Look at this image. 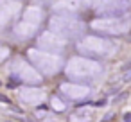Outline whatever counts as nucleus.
<instances>
[{
	"label": "nucleus",
	"mask_w": 131,
	"mask_h": 122,
	"mask_svg": "<svg viewBox=\"0 0 131 122\" xmlns=\"http://www.w3.org/2000/svg\"><path fill=\"white\" fill-rule=\"evenodd\" d=\"M77 50L83 52L90 59H101V58H110L117 52V45L101 36H84L77 43Z\"/></svg>",
	"instance_id": "obj_1"
},
{
	"label": "nucleus",
	"mask_w": 131,
	"mask_h": 122,
	"mask_svg": "<svg viewBox=\"0 0 131 122\" xmlns=\"http://www.w3.org/2000/svg\"><path fill=\"white\" fill-rule=\"evenodd\" d=\"M65 72L74 81H93L102 74V66L90 58H72Z\"/></svg>",
	"instance_id": "obj_2"
},
{
	"label": "nucleus",
	"mask_w": 131,
	"mask_h": 122,
	"mask_svg": "<svg viewBox=\"0 0 131 122\" xmlns=\"http://www.w3.org/2000/svg\"><path fill=\"white\" fill-rule=\"evenodd\" d=\"M90 27L95 32L108 34V36H122L131 29V16L126 13L122 16H106V18H95Z\"/></svg>",
	"instance_id": "obj_3"
},
{
	"label": "nucleus",
	"mask_w": 131,
	"mask_h": 122,
	"mask_svg": "<svg viewBox=\"0 0 131 122\" xmlns=\"http://www.w3.org/2000/svg\"><path fill=\"white\" fill-rule=\"evenodd\" d=\"M49 31L63 36V38H77L83 34L84 31V24L75 20L74 16L70 15H52L50 20H49Z\"/></svg>",
	"instance_id": "obj_4"
},
{
	"label": "nucleus",
	"mask_w": 131,
	"mask_h": 122,
	"mask_svg": "<svg viewBox=\"0 0 131 122\" xmlns=\"http://www.w3.org/2000/svg\"><path fill=\"white\" fill-rule=\"evenodd\" d=\"M27 56L47 75H54L61 68V58L56 56V54H52V52H47V50H41V49H29Z\"/></svg>",
	"instance_id": "obj_5"
},
{
	"label": "nucleus",
	"mask_w": 131,
	"mask_h": 122,
	"mask_svg": "<svg viewBox=\"0 0 131 122\" xmlns=\"http://www.w3.org/2000/svg\"><path fill=\"white\" fill-rule=\"evenodd\" d=\"M11 75L16 77V81H24L27 84H40L43 81V77L25 59H20V58H16L11 63Z\"/></svg>",
	"instance_id": "obj_6"
},
{
	"label": "nucleus",
	"mask_w": 131,
	"mask_h": 122,
	"mask_svg": "<svg viewBox=\"0 0 131 122\" xmlns=\"http://www.w3.org/2000/svg\"><path fill=\"white\" fill-rule=\"evenodd\" d=\"M129 6H131V0H99L95 4V15L97 18L122 16L127 13Z\"/></svg>",
	"instance_id": "obj_7"
},
{
	"label": "nucleus",
	"mask_w": 131,
	"mask_h": 122,
	"mask_svg": "<svg viewBox=\"0 0 131 122\" xmlns=\"http://www.w3.org/2000/svg\"><path fill=\"white\" fill-rule=\"evenodd\" d=\"M38 47L41 50L45 49L47 52H50V50H63L67 47V40L63 36L52 32V31H45L40 36V40H38Z\"/></svg>",
	"instance_id": "obj_8"
},
{
	"label": "nucleus",
	"mask_w": 131,
	"mask_h": 122,
	"mask_svg": "<svg viewBox=\"0 0 131 122\" xmlns=\"http://www.w3.org/2000/svg\"><path fill=\"white\" fill-rule=\"evenodd\" d=\"M18 15V4L13 0H0V29H4Z\"/></svg>",
	"instance_id": "obj_9"
},
{
	"label": "nucleus",
	"mask_w": 131,
	"mask_h": 122,
	"mask_svg": "<svg viewBox=\"0 0 131 122\" xmlns=\"http://www.w3.org/2000/svg\"><path fill=\"white\" fill-rule=\"evenodd\" d=\"M18 97L20 101H24L25 104H31V106H38L45 101V92L41 88H34V86H25L18 92Z\"/></svg>",
	"instance_id": "obj_10"
},
{
	"label": "nucleus",
	"mask_w": 131,
	"mask_h": 122,
	"mask_svg": "<svg viewBox=\"0 0 131 122\" xmlns=\"http://www.w3.org/2000/svg\"><path fill=\"white\" fill-rule=\"evenodd\" d=\"M61 93L67 95L68 99H74V101H81V99H86L90 95V88L84 86V84H70V83H63L59 86Z\"/></svg>",
	"instance_id": "obj_11"
},
{
	"label": "nucleus",
	"mask_w": 131,
	"mask_h": 122,
	"mask_svg": "<svg viewBox=\"0 0 131 122\" xmlns=\"http://www.w3.org/2000/svg\"><path fill=\"white\" fill-rule=\"evenodd\" d=\"M22 20L38 27V25L41 24V20H43V11H41L40 7H36V6H31V7H27L25 13L22 15Z\"/></svg>",
	"instance_id": "obj_12"
},
{
	"label": "nucleus",
	"mask_w": 131,
	"mask_h": 122,
	"mask_svg": "<svg viewBox=\"0 0 131 122\" xmlns=\"http://www.w3.org/2000/svg\"><path fill=\"white\" fill-rule=\"evenodd\" d=\"M70 120L72 122H90L92 120V111L88 108H79V109H75L72 113Z\"/></svg>",
	"instance_id": "obj_13"
},
{
	"label": "nucleus",
	"mask_w": 131,
	"mask_h": 122,
	"mask_svg": "<svg viewBox=\"0 0 131 122\" xmlns=\"http://www.w3.org/2000/svg\"><path fill=\"white\" fill-rule=\"evenodd\" d=\"M50 106H52V109H54V111H63V109L67 108V106H65V102H63L59 97H52Z\"/></svg>",
	"instance_id": "obj_14"
},
{
	"label": "nucleus",
	"mask_w": 131,
	"mask_h": 122,
	"mask_svg": "<svg viewBox=\"0 0 131 122\" xmlns=\"http://www.w3.org/2000/svg\"><path fill=\"white\" fill-rule=\"evenodd\" d=\"M9 54H11L9 47H6V45H0V63H2V61H6V59L9 58Z\"/></svg>",
	"instance_id": "obj_15"
},
{
	"label": "nucleus",
	"mask_w": 131,
	"mask_h": 122,
	"mask_svg": "<svg viewBox=\"0 0 131 122\" xmlns=\"http://www.w3.org/2000/svg\"><path fill=\"white\" fill-rule=\"evenodd\" d=\"M124 122H131V111H127V113L124 115Z\"/></svg>",
	"instance_id": "obj_16"
},
{
	"label": "nucleus",
	"mask_w": 131,
	"mask_h": 122,
	"mask_svg": "<svg viewBox=\"0 0 131 122\" xmlns=\"http://www.w3.org/2000/svg\"><path fill=\"white\" fill-rule=\"evenodd\" d=\"M0 102H4V104H9V99L6 95H0Z\"/></svg>",
	"instance_id": "obj_17"
},
{
	"label": "nucleus",
	"mask_w": 131,
	"mask_h": 122,
	"mask_svg": "<svg viewBox=\"0 0 131 122\" xmlns=\"http://www.w3.org/2000/svg\"><path fill=\"white\" fill-rule=\"evenodd\" d=\"M95 106H106V101H99V102H95Z\"/></svg>",
	"instance_id": "obj_18"
},
{
	"label": "nucleus",
	"mask_w": 131,
	"mask_h": 122,
	"mask_svg": "<svg viewBox=\"0 0 131 122\" xmlns=\"http://www.w3.org/2000/svg\"><path fill=\"white\" fill-rule=\"evenodd\" d=\"M124 81H131V72H129V74H126V75H124Z\"/></svg>",
	"instance_id": "obj_19"
},
{
	"label": "nucleus",
	"mask_w": 131,
	"mask_h": 122,
	"mask_svg": "<svg viewBox=\"0 0 131 122\" xmlns=\"http://www.w3.org/2000/svg\"><path fill=\"white\" fill-rule=\"evenodd\" d=\"M0 86H2V83H0Z\"/></svg>",
	"instance_id": "obj_20"
}]
</instances>
